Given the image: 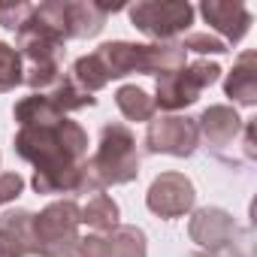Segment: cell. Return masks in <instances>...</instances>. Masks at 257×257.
Returning a JSON list of instances; mask_svg holds the SVG:
<instances>
[{
	"mask_svg": "<svg viewBox=\"0 0 257 257\" xmlns=\"http://www.w3.org/2000/svg\"><path fill=\"white\" fill-rule=\"evenodd\" d=\"M31 248H40L34 239V212L10 209L0 215V257H19Z\"/></svg>",
	"mask_w": 257,
	"mask_h": 257,
	"instance_id": "cell-14",
	"label": "cell"
},
{
	"mask_svg": "<svg viewBox=\"0 0 257 257\" xmlns=\"http://www.w3.org/2000/svg\"><path fill=\"white\" fill-rule=\"evenodd\" d=\"M79 203L70 200H58L52 206H46L40 215H34V239L40 248H55L64 242L79 239Z\"/></svg>",
	"mask_w": 257,
	"mask_h": 257,
	"instance_id": "cell-9",
	"label": "cell"
},
{
	"mask_svg": "<svg viewBox=\"0 0 257 257\" xmlns=\"http://www.w3.org/2000/svg\"><path fill=\"white\" fill-rule=\"evenodd\" d=\"M64 46H67V40L58 37L52 28L40 25L34 16H31V22L16 34V52L22 55V67H25L22 82H25L34 94H46V91L55 88V82L64 76V73H61Z\"/></svg>",
	"mask_w": 257,
	"mask_h": 257,
	"instance_id": "cell-3",
	"label": "cell"
},
{
	"mask_svg": "<svg viewBox=\"0 0 257 257\" xmlns=\"http://www.w3.org/2000/svg\"><path fill=\"white\" fill-rule=\"evenodd\" d=\"M19 257H49V251H46V248H31V251H25V254H19Z\"/></svg>",
	"mask_w": 257,
	"mask_h": 257,
	"instance_id": "cell-26",
	"label": "cell"
},
{
	"mask_svg": "<svg viewBox=\"0 0 257 257\" xmlns=\"http://www.w3.org/2000/svg\"><path fill=\"white\" fill-rule=\"evenodd\" d=\"M179 46L185 52H197V55H224V52H230L227 43L218 40V37H212V34H188Z\"/></svg>",
	"mask_w": 257,
	"mask_h": 257,
	"instance_id": "cell-23",
	"label": "cell"
},
{
	"mask_svg": "<svg viewBox=\"0 0 257 257\" xmlns=\"http://www.w3.org/2000/svg\"><path fill=\"white\" fill-rule=\"evenodd\" d=\"M16 155L34 164V191L37 194H79L82 164L88 161V134L79 121L67 115L55 124L19 127Z\"/></svg>",
	"mask_w": 257,
	"mask_h": 257,
	"instance_id": "cell-1",
	"label": "cell"
},
{
	"mask_svg": "<svg viewBox=\"0 0 257 257\" xmlns=\"http://www.w3.org/2000/svg\"><path fill=\"white\" fill-rule=\"evenodd\" d=\"M34 16V4H0V28L7 31H22Z\"/></svg>",
	"mask_w": 257,
	"mask_h": 257,
	"instance_id": "cell-22",
	"label": "cell"
},
{
	"mask_svg": "<svg viewBox=\"0 0 257 257\" xmlns=\"http://www.w3.org/2000/svg\"><path fill=\"white\" fill-rule=\"evenodd\" d=\"M115 103L127 121H146L149 124L155 118V100L137 85H121L115 91Z\"/></svg>",
	"mask_w": 257,
	"mask_h": 257,
	"instance_id": "cell-19",
	"label": "cell"
},
{
	"mask_svg": "<svg viewBox=\"0 0 257 257\" xmlns=\"http://www.w3.org/2000/svg\"><path fill=\"white\" fill-rule=\"evenodd\" d=\"M13 118L19 121V127H37V124H55L64 115L55 109V103L46 94H31V97H22L16 103Z\"/></svg>",
	"mask_w": 257,
	"mask_h": 257,
	"instance_id": "cell-17",
	"label": "cell"
},
{
	"mask_svg": "<svg viewBox=\"0 0 257 257\" xmlns=\"http://www.w3.org/2000/svg\"><path fill=\"white\" fill-rule=\"evenodd\" d=\"M70 79H73L82 91H88V94H97V91H103V88L109 85V76H106V70H103V64L97 61L94 52L76 58V64H73V70H70Z\"/></svg>",
	"mask_w": 257,
	"mask_h": 257,
	"instance_id": "cell-20",
	"label": "cell"
},
{
	"mask_svg": "<svg viewBox=\"0 0 257 257\" xmlns=\"http://www.w3.org/2000/svg\"><path fill=\"white\" fill-rule=\"evenodd\" d=\"M143 155L137 149V134L121 121H109L100 131L97 152L82 167V194H100L112 185H127L140 176Z\"/></svg>",
	"mask_w": 257,
	"mask_h": 257,
	"instance_id": "cell-2",
	"label": "cell"
},
{
	"mask_svg": "<svg viewBox=\"0 0 257 257\" xmlns=\"http://www.w3.org/2000/svg\"><path fill=\"white\" fill-rule=\"evenodd\" d=\"M134 28L158 43H173L194 25V7L188 0H140L127 7Z\"/></svg>",
	"mask_w": 257,
	"mask_h": 257,
	"instance_id": "cell-6",
	"label": "cell"
},
{
	"mask_svg": "<svg viewBox=\"0 0 257 257\" xmlns=\"http://www.w3.org/2000/svg\"><path fill=\"white\" fill-rule=\"evenodd\" d=\"M79 221L88 224L94 233H109L121 224V209L106 191H100V194H91L85 206H79Z\"/></svg>",
	"mask_w": 257,
	"mask_h": 257,
	"instance_id": "cell-16",
	"label": "cell"
},
{
	"mask_svg": "<svg viewBox=\"0 0 257 257\" xmlns=\"http://www.w3.org/2000/svg\"><path fill=\"white\" fill-rule=\"evenodd\" d=\"M22 191H25V179L19 173H0V206L22 197Z\"/></svg>",
	"mask_w": 257,
	"mask_h": 257,
	"instance_id": "cell-24",
	"label": "cell"
},
{
	"mask_svg": "<svg viewBox=\"0 0 257 257\" xmlns=\"http://www.w3.org/2000/svg\"><path fill=\"white\" fill-rule=\"evenodd\" d=\"M224 94L239 106H257V55L242 52L236 67L227 73Z\"/></svg>",
	"mask_w": 257,
	"mask_h": 257,
	"instance_id": "cell-15",
	"label": "cell"
},
{
	"mask_svg": "<svg viewBox=\"0 0 257 257\" xmlns=\"http://www.w3.org/2000/svg\"><path fill=\"white\" fill-rule=\"evenodd\" d=\"M194 203H197V191L185 173H161L146 194L149 212L158 218H167V221L188 215L194 209Z\"/></svg>",
	"mask_w": 257,
	"mask_h": 257,
	"instance_id": "cell-8",
	"label": "cell"
},
{
	"mask_svg": "<svg viewBox=\"0 0 257 257\" xmlns=\"http://www.w3.org/2000/svg\"><path fill=\"white\" fill-rule=\"evenodd\" d=\"M115 10L121 7L97 4V0H49V4H34V19L64 40H91L106 28V19Z\"/></svg>",
	"mask_w": 257,
	"mask_h": 257,
	"instance_id": "cell-4",
	"label": "cell"
},
{
	"mask_svg": "<svg viewBox=\"0 0 257 257\" xmlns=\"http://www.w3.org/2000/svg\"><path fill=\"white\" fill-rule=\"evenodd\" d=\"M188 233H191V239L200 248L221 251V248H233L236 245V233L239 230H236V221L230 218V212L206 206V209L194 212V218L188 224Z\"/></svg>",
	"mask_w": 257,
	"mask_h": 257,
	"instance_id": "cell-11",
	"label": "cell"
},
{
	"mask_svg": "<svg viewBox=\"0 0 257 257\" xmlns=\"http://www.w3.org/2000/svg\"><path fill=\"white\" fill-rule=\"evenodd\" d=\"M82 257H146V233L131 224H118L109 233H88L79 239Z\"/></svg>",
	"mask_w": 257,
	"mask_h": 257,
	"instance_id": "cell-10",
	"label": "cell"
},
{
	"mask_svg": "<svg viewBox=\"0 0 257 257\" xmlns=\"http://www.w3.org/2000/svg\"><path fill=\"white\" fill-rule=\"evenodd\" d=\"M146 152L149 155H173V158H191L200 146L197 118L188 115H161L152 118L146 127Z\"/></svg>",
	"mask_w": 257,
	"mask_h": 257,
	"instance_id": "cell-7",
	"label": "cell"
},
{
	"mask_svg": "<svg viewBox=\"0 0 257 257\" xmlns=\"http://www.w3.org/2000/svg\"><path fill=\"white\" fill-rule=\"evenodd\" d=\"M200 16L224 37V43H239L251 28V13L242 4H230V0H203Z\"/></svg>",
	"mask_w": 257,
	"mask_h": 257,
	"instance_id": "cell-13",
	"label": "cell"
},
{
	"mask_svg": "<svg viewBox=\"0 0 257 257\" xmlns=\"http://www.w3.org/2000/svg\"><path fill=\"white\" fill-rule=\"evenodd\" d=\"M194 257H242V254L233 245V248H221V251H209V254H194Z\"/></svg>",
	"mask_w": 257,
	"mask_h": 257,
	"instance_id": "cell-25",
	"label": "cell"
},
{
	"mask_svg": "<svg viewBox=\"0 0 257 257\" xmlns=\"http://www.w3.org/2000/svg\"><path fill=\"white\" fill-rule=\"evenodd\" d=\"M242 131V118L233 106H209L200 118H197V134H200V143L215 155L221 158L224 149L236 140V134Z\"/></svg>",
	"mask_w": 257,
	"mask_h": 257,
	"instance_id": "cell-12",
	"label": "cell"
},
{
	"mask_svg": "<svg viewBox=\"0 0 257 257\" xmlns=\"http://www.w3.org/2000/svg\"><path fill=\"white\" fill-rule=\"evenodd\" d=\"M25 67H22V55L16 52V46L0 43V94L16 91V85H22Z\"/></svg>",
	"mask_w": 257,
	"mask_h": 257,
	"instance_id": "cell-21",
	"label": "cell"
},
{
	"mask_svg": "<svg viewBox=\"0 0 257 257\" xmlns=\"http://www.w3.org/2000/svg\"><path fill=\"white\" fill-rule=\"evenodd\" d=\"M221 67L215 61H194V64H185L182 70L176 73H164L158 76V85H155V109H164V112H179V109H188L200 100V94L215 85L221 79Z\"/></svg>",
	"mask_w": 257,
	"mask_h": 257,
	"instance_id": "cell-5",
	"label": "cell"
},
{
	"mask_svg": "<svg viewBox=\"0 0 257 257\" xmlns=\"http://www.w3.org/2000/svg\"><path fill=\"white\" fill-rule=\"evenodd\" d=\"M46 97L55 103V109H58L61 115L97 106V97H94V94H88V91H82L70 76H61V79L55 82V88H49V91H46Z\"/></svg>",
	"mask_w": 257,
	"mask_h": 257,
	"instance_id": "cell-18",
	"label": "cell"
}]
</instances>
